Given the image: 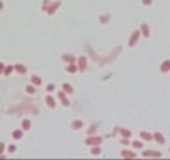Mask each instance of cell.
<instances>
[{"instance_id": "6da1fadb", "label": "cell", "mask_w": 170, "mask_h": 160, "mask_svg": "<svg viewBox=\"0 0 170 160\" xmlns=\"http://www.w3.org/2000/svg\"><path fill=\"white\" fill-rule=\"evenodd\" d=\"M138 36H139V31H134L133 36H131L130 40H129V46H134V43L137 42V39H138Z\"/></svg>"}, {"instance_id": "7a4b0ae2", "label": "cell", "mask_w": 170, "mask_h": 160, "mask_svg": "<svg viewBox=\"0 0 170 160\" xmlns=\"http://www.w3.org/2000/svg\"><path fill=\"white\" fill-rule=\"evenodd\" d=\"M161 71H162V72H167V71H170V60H165V62L162 63Z\"/></svg>"}, {"instance_id": "3957f363", "label": "cell", "mask_w": 170, "mask_h": 160, "mask_svg": "<svg viewBox=\"0 0 170 160\" xmlns=\"http://www.w3.org/2000/svg\"><path fill=\"white\" fill-rule=\"evenodd\" d=\"M154 137H155V140L158 141L159 144H163V143H165V139H163V136L159 132H155L154 133Z\"/></svg>"}, {"instance_id": "277c9868", "label": "cell", "mask_w": 170, "mask_h": 160, "mask_svg": "<svg viewBox=\"0 0 170 160\" xmlns=\"http://www.w3.org/2000/svg\"><path fill=\"white\" fill-rule=\"evenodd\" d=\"M100 141H101L100 137H90V139L86 140V143H88V144H98Z\"/></svg>"}, {"instance_id": "5b68a950", "label": "cell", "mask_w": 170, "mask_h": 160, "mask_svg": "<svg viewBox=\"0 0 170 160\" xmlns=\"http://www.w3.org/2000/svg\"><path fill=\"white\" fill-rule=\"evenodd\" d=\"M143 156H161V152H153V151H149V152H143Z\"/></svg>"}, {"instance_id": "8992f818", "label": "cell", "mask_w": 170, "mask_h": 160, "mask_svg": "<svg viewBox=\"0 0 170 160\" xmlns=\"http://www.w3.org/2000/svg\"><path fill=\"white\" fill-rule=\"evenodd\" d=\"M141 137L145 139V140H151V139H153V136H151L150 133H147V132H142L141 133Z\"/></svg>"}, {"instance_id": "52a82bcc", "label": "cell", "mask_w": 170, "mask_h": 160, "mask_svg": "<svg viewBox=\"0 0 170 160\" xmlns=\"http://www.w3.org/2000/svg\"><path fill=\"white\" fill-rule=\"evenodd\" d=\"M141 29H142V33H143V36H149V28H147V25L146 24H143L142 27H141Z\"/></svg>"}, {"instance_id": "ba28073f", "label": "cell", "mask_w": 170, "mask_h": 160, "mask_svg": "<svg viewBox=\"0 0 170 160\" xmlns=\"http://www.w3.org/2000/svg\"><path fill=\"white\" fill-rule=\"evenodd\" d=\"M85 67H86V60L84 58H81L80 59V68H81V71L85 70Z\"/></svg>"}, {"instance_id": "9c48e42d", "label": "cell", "mask_w": 170, "mask_h": 160, "mask_svg": "<svg viewBox=\"0 0 170 160\" xmlns=\"http://www.w3.org/2000/svg\"><path fill=\"white\" fill-rule=\"evenodd\" d=\"M58 96H60V99H61V100H62V103H64L65 106H68V104H69V102H68V100H66V99H65V95L62 94V92H60V94H58Z\"/></svg>"}, {"instance_id": "30bf717a", "label": "cell", "mask_w": 170, "mask_h": 160, "mask_svg": "<svg viewBox=\"0 0 170 160\" xmlns=\"http://www.w3.org/2000/svg\"><path fill=\"white\" fill-rule=\"evenodd\" d=\"M46 102H48V104H49L50 107H54V100L50 98V96H48V98H46Z\"/></svg>"}, {"instance_id": "8fae6325", "label": "cell", "mask_w": 170, "mask_h": 160, "mask_svg": "<svg viewBox=\"0 0 170 160\" xmlns=\"http://www.w3.org/2000/svg\"><path fill=\"white\" fill-rule=\"evenodd\" d=\"M121 133H122L125 137H129V136H130V132H129V131H126V129H121Z\"/></svg>"}, {"instance_id": "7c38bea8", "label": "cell", "mask_w": 170, "mask_h": 160, "mask_svg": "<svg viewBox=\"0 0 170 160\" xmlns=\"http://www.w3.org/2000/svg\"><path fill=\"white\" fill-rule=\"evenodd\" d=\"M133 145H134L135 148H142V143H141V141H134Z\"/></svg>"}, {"instance_id": "4fadbf2b", "label": "cell", "mask_w": 170, "mask_h": 160, "mask_svg": "<svg viewBox=\"0 0 170 160\" xmlns=\"http://www.w3.org/2000/svg\"><path fill=\"white\" fill-rule=\"evenodd\" d=\"M62 87H64V90H65L66 92H69V94H70V92H72V88H70V86H69V84H64V86H62Z\"/></svg>"}, {"instance_id": "5bb4252c", "label": "cell", "mask_w": 170, "mask_h": 160, "mask_svg": "<svg viewBox=\"0 0 170 160\" xmlns=\"http://www.w3.org/2000/svg\"><path fill=\"white\" fill-rule=\"evenodd\" d=\"M122 155H124V156H129V157H134V156H135L134 153H131V152H126V151H124V152H122Z\"/></svg>"}, {"instance_id": "9a60e30c", "label": "cell", "mask_w": 170, "mask_h": 160, "mask_svg": "<svg viewBox=\"0 0 170 160\" xmlns=\"http://www.w3.org/2000/svg\"><path fill=\"white\" fill-rule=\"evenodd\" d=\"M68 71H69V72H74V71H76V66H69L68 67Z\"/></svg>"}, {"instance_id": "2e32d148", "label": "cell", "mask_w": 170, "mask_h": 160, "mask_svg": "<svg viewBox=\"0 0 170 160\" xmlns=\"http://www.w3.org/2000/svg\"><path fill=\"white\" fill-rule=\"evenodd\" d=\"M64 59H65V60H68V62H73V60H74L72 56H64Z\"/></svg>"}, {"instance_id": "e0dca14e", "label": "cell", "mask_w": 170, "mask_h": 160, "mask_svg": "<svg viewBox=\"0 0 170 160\" xmlns=\"http://www.w3.org/2000/svg\"><path fill=\"white\" fill-rule=\"evenodd\" d=\"M73 127H81V121H76V123H73Z\"/></svg>"}, {"instance_id": "ac0fdd59", "label": "cell", "mask_w": 170, "mask_h": 160, "mask_svg": "<svg viewBox=\"0 0 170 160\" xmlns=\"http://www.w3.org/2000/svg\"><path fill=\"white\" fill-rule=\"evenodd\" d=\"M92 152H93V153H98V152H100V148H96V147H94Z\"/></svg>"}, {"instance_id": "d6986e66", "label": "cell", "mask_w": 170, "mask_h": 160, "mask_svg": "<svg viewBox=\"0 0 170 160\" xmlns=\"http://www.w3.org/2000/svg\"><path fill=\"white\" fill-rule=\"evenodd\" d=\"M143 4H151V0H142Z\"/></svg>"}, {"instance_id": "ffe728a7", "label": "cell", "mask_w": 170, "mask_h": 160, "mask_svg": "<svg viewBox=\"0 0 170 160\" xmlns=\"http://www.w3.org/2000/svg\"><path fill=\"white\" fill-rule=\"evenodd\" d=\"M53 88H54V86H49V87H48V91H52Z\"/></svg>"}]
</instances>
